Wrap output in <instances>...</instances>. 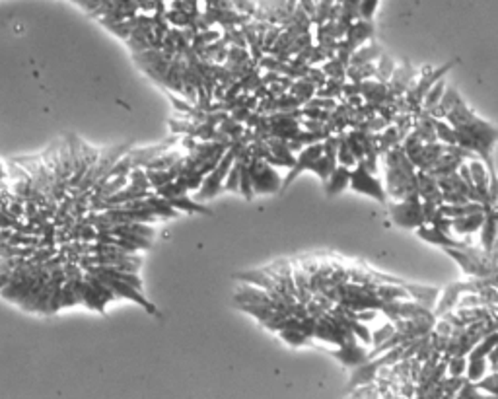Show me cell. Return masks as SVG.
<instances>
[{
    "mask_svg": "<svg viewBox=\"0 0 498 399\" xmlns=\"http://www.w3.org/2000/svg\"><path fill=\"white\" fill-rule=\"evenodd\" d=\"M446 121L450 123L451 129L458 135V147L466 148L473 152L479 160H482L485 168L489 170L490 178V204L497 207L498 203V173L494 160H492V150L498 142V127L490 123L482 121L481 117L467 107L463 98H459L456 107L451 109Z\"/></svg>",
    "mask_w": 498,
    "mask_h": 399,
    "instance_id": "obj_1",
    "label": "cell"
},
{
    "mask_svg": "<svg viewBox=\"0 0 498 399\" xmlns=\"http://www.w3.org/2000/svg\"><path fill=\"white\" fill-rule=\"evenodd\" d=\"M384 162H386L387 195L394 197L397 201L418 197L417 168L413 166L409 156L405 154V150L401 147L387 150L384 154Z\"/></svg>",
    "mask_w": 498,
    "mask_h": 399,
    "instance_id": "obj_2",
    "label": "cell"
},
{
    "mask_svg": "<svg viewBox=\"0 0 498 399\" xmlns=\"http://www.w3.org/2000/svg\"><path fill=\"white\" fill-rule=\"evenodd\" d=\"M387 212L399 228L418 230L426 226L425 214H423V201L418 197L397 201V203H387Z\"/></svg>",
    "mask_w": 498,
    "mask_h": 399,
    "instance_id": "obj_3",
    "label": "cell"
},
{
    "mask_svg": "<svg viewBox=\"0 0 498 399\" xmlns=\"http://www.w3.org/2000/svg\"><path fill=\"white\" fill-rule=\"evenodd\" d=\"M456 65H458V59H454L451 63H446V65L440 66V68H430V66L425 68V70L420 73V80L415 82V86L407 92L405 102H407L409 109H417V107L423 109V102H425V96L428 94V90L432 88L436 82L442 80L444 76L450 73Z\"/></svg>",
    "mask_w": 498,
    "mask_h": 399,
    "instance_id": "obj_4",
    "label": "cell"
},
{
    "mask_svg": "<svg viewBox=\"0 0 498 399\" xmlns=\"http://www.w3.org/2000/svg\"><path fill=\"white\" fill-rule=\"evenodd\" d=\"M351 189L356 191V193H360V195L372 197V199H376L382 204L389 203L387 201V191L382 185V181L378 178H374L366 170L364 164H358L354 170H351Z\"/></svg>",
    "mask_w": 498,
    "mask_h": 399,
    "instance_id": "obj_5",
    "label": "cell"
},
{
    "mask_svg": "<svg viewBox=\"0 0 498 399\" xmlns=\"http://www.w3.org/2000/svg\"><path fill=\"white\" fill-rule=\"evenodd\" d=\"M248 170L251 183H253V193H274V191L282 189L279 171L265 160H251Z\"/></svg>",
    "mask_w": 498,
    "mask_h": 399,
    "instance_id": "obj_6",
    "label": "cell"
},
{
    "mask_svg": "<svg viewBox=\"0 0 498 399\" xmlns=\"http://www.w3.org/2000/svg\"><path fill=\"white\" fill-rule=\"evenodd\" d=\"M156 195L162 197V199H166L176 211H185V212H201V214H210V211L207 209V207H202L201 203H197V201H193L191 197H189V191L187 189H183L177 181H174V183H168V185H164V188L156 189L154 191Z\"/></svg>",
    "mask_w": 498,
    "mask_h": 399,
    "instance_id": "obj_7",
    "label": "cell"
},
{
    "mask_svg": "<svg viewBox=\"0 0 498 399\" xmlns=\"http://www.w3.org/2000/svg\"><path fill=\"white\" fill-rule=\"evenodd\" d=\"M233 162H236V154H233L232 148H230L217 170L212 171V173H209V176L202 180L201 189H199V193H197V199H199V201H205V199L218 195V191L224 188V181L226 178H228L230 170H232Z\"/></svg>",
    "mask_w": 498,
    "mask_h": 399,
    "instance_id": "obj_8",
    "label": "cell"
},
{
    "mask_svg": "<svg viewBox=\"0 0 498 399\" xmlns=\"http://www.w3.org/2000/svg\"><path fill=\"white\" fill-rule=\"evenodd\" d=\"M479 293H481V288L475 285V281H469V283H451V285L446 286L442 298L436 304V308H434L432 312L434 318H444L446 314H450V309L454 308V306H458L459 298H461L463 294Z\"/></svg>",
    "mask_w": 498,
    "mask_h": 399,
    "instance_id": "obj_9",
    "label": "cell"
},
{
    "mask_svg": "<svg viewBox=\"0 0 498 399\" xmlns=\"http://www.w3.org/2000/svg\"><path fill=\"white\" fill-rule=\"evenodd\" d=\"M368 352L370 350L366 349V347L358 345L356 339L346 341L345 345H341L337 350H329V355H333L343 367H351L353 370L354 368L362 367L364 362H368Z\"/></svg>",
    "mask_w": 498,
    "mask_h": 399,
    "instance_id": "obj_10",
    "label": "cell"
},
{
    "mask_svg": "<svg viewBox=\"0 0 498 399\" xmlns=\"http://www.w3.org/2000/svg\"><path fill=\"white\" fill-rule=\"evenodd\" d=\"M415 234H417V238H420L423 242H428V244H432V245H440V247H444V250H467V247L471 245L469 240H467V242L454 240L451 236L444 234V232H440V230L432 228V226H423V228L415 230Z\"/></svg>",
    "mask_w": 498,
    "mask_h": 399,
    "instance_id": "obj_11",
    "label": "cell"
},
{
    "mask_svg": "<svg viewBox=\"0 0 498 399\" xmlns=\"http://www.w3.org/2000/svg\"><path fill=\"white\" fill-rule=\"evenodd\" d=\"M469 170H471V178H473L475 189H477V195H479V201L485 209L492 207L490 204V178H489V170L485 168V164L477 158V160H471L467 164Z\"/></svg>",
    "mask_w": 498,
    "mask_h": 399,
    "instance_id": "obj_12",
    "label": "cell"
},
{
    "mask_svg": "<svg viewBox=\"0 0 498 399\" xmlns=\"http://www.w3.org/2000/svg\"><path fill=\"white\" fill-rule=\"evenodd\" d=\"M403 290H407L411 300H415L420 306L425 308L426 312H434L436 308V302H438V294H440V288L436 286H426V285H413V283H403L401 286Z\"/></svg>",
    "mask_w": 498,
    "mask_h": 399,
    "instance_id": "obj_13",
    "label": "cell"
},
{
    "mask_svg": "<svg viewBox=\"0 0 498 399\" xmlns=\"http://www.w3.org/2000/svg\"><path fill=\"white\" fill-rule=\"evenodd\" d=\"M417 191L418 199H420L423 203H434L438 204V207H442L444 204L442 189L438 188L436 180L430 178L425 171H417Z\"/></svg>",
    "mask_w": 498,
    "mask_h": 399,
    "instance_id": "obj_14",
    "label": "cell"
},
{
    "mask_svg": "<svg viewBox=\"0 0 498 399\" xmlns=\"http://www.w3.org/2000/svg\"><path fill=\"white\" fill-rule=\"evenodd\" d=\"M479 232H481V250L490 255L498 236V211L494 207L485 209V222H482V228Z\"/></svg>",
    "mask_w": 498,
    "mask_h": 399,
    "instance_id": "obj_15",
    "label": "cell"
},
{
    "mask_svg": "<svg viewBox=\"0 0 498 399\" xmlns=\"http://www.w3.org/2000/svg\"><path fill=\"white\" fill-rule=\"evenodd\" d=\"M372 35H374V24H372V22L358 20V22H354V24L348 27V33H346L345 37L346 47L353 51V53H356Z\"/></svg>",
    "mask_w": 498,
    "mask_h": 399,
    "instance_id": "obj_16",
    "label": "cell"
},
{
    "mask_svg": "<svg viewBox=\"0 0 498 399\" xmlns=\"http://www.w3.org/2000/svg\"><path fill=\"white\" fill-rule=\"evenodd\" d=\"M382 55H384V51H382V47H379L378 43L370 41L368 45H362L360 49L354 53L353 59H351V63H348V66L374 65V61L382 57Z\"/></svg>",
    "mask_w": 498,
    "mask_h": 399,
    "instance_id": "obj_17",
    "label": "cell"
},
{
    "mask_svg": "<svg viewBox=\"0 0 498 399\" xmlns=\"http://www.w3.org/2000/svg\"><path fill=\"white\" fill-rule=\"evenodd\" d=\"M346 188H351V170L345 166H337V170L333 171L329 181L325 183V193L327 195H337L341 191H345Z\"/></svg>",
    "mask_w": 498,
    "mask_h": 399,
    "instance_id": "obj_18",
    "label": "cell"
},
{
    "mask_svg": "<svg viewBox=\"0 0 498 399\" xmlns=\"http://www.w3.org/2000/svg\"><path fill=\"white\" fill-rule=\"evenodd\" d=\"M482 222H485V212H479V214H471V216H466V219H456L451 220V230L456 234H473L477 230L482 228Z\"/></svg>",
    "mask_w": 498,
    "mask_h": 399,
    "instance_id": "obj_19",
    "label": "cell"
},
{
    "mask_svg": "<svg viewBox=\"0 0 498 399\" xmlns=\"http://www.w3.org/2000/svg\"><path fill=\"white\" fill-rule=\"evenodd\" d=\"M335 170H337V158H335V156L323 154L322 158L312 166V171H315V173L320 176V180H322L323 183L329 181V178L333 176V171Z\"/></svg>",
    "mask_w": 498,
    "mask_h": 399,
    "instance_id": "obj_20",
    "label": "cell"
},
{
    "mask_svg": "<svg viewBox=\"0 0 498 399\" xmlns=\"http://www.w3.org/2000/svg\"><path fill=\"white\" fill-rule=\"evenodd\" d=\"M487 368H489V360L487 359H467V372L466 380L469 383L481 382L482 378L487 376Z\"/></svg>",
    "mask_w": 498,
    "mask_h": 399,
    "instance_id": "obj_21",
    "label": "cell"
},
{
    "mask_svg": "<svg viewBox=\"0 0 498 399\" xmlns=\"http://www.w3.org/2000/svg\"><path fill=\"white\" fill-rule=\"evenodd\" d=\"M444 92H446V80H440L434 84L432 88L428 90V94L425 96V102H423V109L420 111H432L434 107H438V104H440V99L444 98Z\"/></svg>",
    "mask_w": 498,
    "mask_h": 399,
    "instance_id": "obj_22",
    "label": "cell"
},
{
    "mask_svg": "<svg viewBox=\"0 0 498 399\" xmlns=\"http://www.w3.org/2000/svg\"><path fill=\"white\" fill-rule=\"evenodd\" d=\"M434 129H436V137H438V142H442L446 147H451V145H458V135L456 130L451 129V125L444 119H436L434 121Z\"/></svg>",
    "mask_w": 498,
    "mask_h": 399,
    "instance_id": "obj_23",
    "label": "cell"
},
{
    "mask_svg": "<svg viewBox=\"0 0 498 399\" xmlns=\"http://www.w3.org/2000/svg\"><path fill=\"white\" fill-rule=\"evenodd\" d=\"M378 61L379 63L378 66H376V80L382 82V84H389V80H391V76H394L395 73V68H397L394 63V59L387 57L386 53H384Z\"/></svg>",
    "mask_w": 498,
    "mask_h": 399,
    "instance_id": "obj_24",
    "label": "cell"
},
{
    "mask_svg": "<svg viewBox=\"0 0 498 399\" xmlns=\"http://www.w3.org/2000/svg\"><path fill=\"white\" fill-rule=\"evenodd\" d=\"M202 180H205V178H202L199 171L189 170V168H187V170L177 178V183H179L183 189H187V191H193V189H201Z\"/></svg>",
    "mask_w": 498,
    "mask_h": 399,
    "instance_id": "obj_25",
    "label": "cell"
},
{
    "mask_svg": "<svg viewBox=\"0 0 498 399\" xmlns=\"http://www.w3.org/2000/svg\"><path fill=\"white\" fill-rule=\"evenodd\" d=\"M475 388L487 395H497L498 398V372H490L489 376H485L481 382L475 383Z\"/></svg>",
    "mask_w": 498,
    "mask_h": 399,
    "instance_id": "obj_26",
    "label": "cell"
},
{
    "mask_svg": "<svg viewBox=\"0 0 498 399\" xmlns=\"http://www.w3.org/2000/svg\"><path fill=\"white\" fill-rule=\"evenodd\" d=\"M448 362V374L450 378H463L467 372V357H450Z\"/></svg>",
    "mask_w": 498,
    "mask_h": 399,
    "instance_id": "obj_27",
    "label": "cell"
},
{
    "mask_svg": "<svg viewBox=\"0 0 498 399\" xmlns=\"http://www.w3.org/2000/svg\"><path fill=\"white\" fill-rule=\"evenodd\" d=\"M241 170H243V164L233 162L232 170H230V173H228V178H226V181H224L226 189H230V191H240Z\"/></svg>",
    "mask_w": 498,
    "mask_h": 399,
    "instance_id": "obj_28",
    "label": "cell"
},
{
    "mask_svg": "<svg viewBox=\"0 0 498 399\" xmlns=\"http://www.w3.org/2000/svg\"><path fill=\"white\" fill-rule=\"evenodd\" d=\"M395 333V326L389 321V324H386L384 327H379L378 331H374L372 333V343H374V347H379V345H384V343L387 341V339H391Z\"/></svg>",
    "mask_w": 498,
    "mask_h": 399,
    "instance_id": "obj_29",
    "label": "cell"
},
{
    "mask_svg": "<svg viewBox=\"0 0 498 399\" xmlns=\"http://www.w3.org/2000/svg\"><path fill=\"white\" fill-rule=\"evenodd\" d=\"M378 0H366V2H360V20L364 22H372L374 18V12L378 10Z\"/></svg>",
    "mask_w": 498,
    "mask_h": 399,
    "instance_id": "obj_30",
    "label": "cell"
},
{
    "mask_svg": "<svg viewBox=\"0 0 498 399\" xmlns=\"http://www.w3.org/2000/svg\"><path fill=\"white\" fill-rule=\"evenodd\" d=\"M281 337L284 341H289L290 345H294V347H300V345L310 341V337H305V335L300 333V331H281Z\"/></svg>",
    "mask_w": 498,
    "mask_h": 399,
    "instance_id": "obj_31",
    "label": "cell"
},
{
    "mask_svg": "<svg viewBox=\"0 0 498 399\" xmlns=\"http://www.w3.org/2000/svg\"><path fill=\"white\" fill-rule=\"evenodd\" d=\"M482 393L477 388H475V383H469L467 382L461 390H459L458 398L456 399H481Z\"/></svg>",
    "mask_w": 498,
    "mask_h": 399,
    "instance_id": "obj_32",
    "label": "cell"
},
{
    "mask_svg": "<svg viewBox=\"0 0 498 399\" xmlns=\"http://www.w3.org/2000/svg\"><path fill=\"white\" fill-rule=\"evenodd\" d=\"M487 360H489L490 368L497 367V364H498V345H497V347H494V349H492V352H490L489 359H487Z\"/></svg>",
    "mask_w": 498,
    "mask_h": 399,
    "instance_id": "obj_33",
    "label": "cell"
},
{
    "mask_svg": "<svg viewBox=\"0 0 498 399\" xmlns=\"http://www.w3.org/2000/svg\"><path fill=\"white\" fill-rule=\"evenodd\" d=\"M490 261H492V263L498 267V236H497V244H494V250H492V253H490Z\"/></svg>",
    "mask_w": 498,
    "mask_h": 399,
    "instance_id": "obj_34",
    "label": "cell"
},
{
    "mask_svg": "<svg viewBox=\"0 0 498 399\" xmlns=\"http://www.w3.org/2000/svg\"><path fill=\"white\" fill-rule=\"evenodd\" d=\"M481 399H498V398H497V395H487V393H482Z\"/></svg>",
    "mask_w": 498,
    "mask_h": 399,
    "instance_id": "obj_35",
    "label": "cell"
},
{
    "mask_svg": "<svg viewBox=\"0 0 498 399\" xmlns=\"http://www.w3.org/2000/svg\"><path fill=\"white\" fill-rule=\"evenodd\" d=\"M492 372H498V364L497 367H492Z\"/></svg>",
    "mask_w": 498,
    "mask_h": 399,
    "instance_id": "obj_36",
    "label": "cell"
},
{
    "mask_svg": "<svg viewBox=\"0 0 498 399\" xmlns=\"http://www.w3.org/2000/svg\"><path fill=\"white\" fill-rule=\"evenodd\" d=\"M494 209H497V211H498V203H497V207H494Z\"/></svg>",
    "mask_w": 498,
    "mask_h": 399,
    "instance_id": "obj_37",
    "label": "cell"
}]
</instances>
